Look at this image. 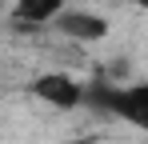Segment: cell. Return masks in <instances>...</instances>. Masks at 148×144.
I'll return each mask as SVG.
<instances>
[{"label":"cell","instance_id":"cell-2","mask_svg":"<svg viewBox=\"0 0 148 144\" xmlns=\"http://www.w3.org/2000/svg\"><path fill=\"white\" fill-rule=\"evenodd\" d=\"M28 92L36 96L40 104L64 108V112H72V108L84 104V88H80V80L68 76V72H40V76L28 84Z\"/></svg>","mask_w":148,"mask_h":144},{"label":"cell","instance_id":"cell-1","mask_svg":"<svg viewBox=\"0 0 148 144\" xmlns=\"http://www.w3.org/2000/svg\"><path fill=\"white\" fill-rule=\"evenodd\" d=\"M100 108H108L112 116L128 120L148 132V80L140 84H124V88H100Z\"/></svg>","mask_w":148,"mask_h":144},{"label":"cell","instance_id":"cell-4","mask_svg":"<svg viewBox=\"0 0 148 144\" xmlns=\"http://www.w3.org/2000/svg\"><path fill=\"white\" fill-rule=\"evenodd\" d=\"M68 8V0H12V20L20 24H52Z\"/></svg>","mask_w":148,"mask_h":144},{"label":"cell","instance_id":"cell-5","mask_svg":"<svg viewBox=\"0 0 148 144\" xmlns=\"http://www.w3.org/2000/svg\"><path fill=\"white\" fill-rule=\"evenodd\" d=\"M136 4H140V8H148V0H136Z\"/></svg>","mask_w":148,"mask_h":144},{"label":"cell","instance_id":"cell-3","mask_svg":"<svg viewBox=\"0 0 148 144\" xmlns=\"http://www.w3.org/2000/svg\"><path fill=\"white\" fill-rule=\"evenodd\" d=\"M52 28H56L64 40H76V44H96V40L108 36V20L96 16V12H84V8H64V12L52 20Z\"/></svg>","mask_w":148,"mask_h":144}]
</instances>
